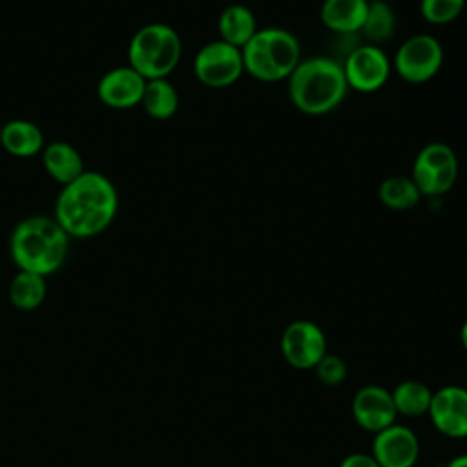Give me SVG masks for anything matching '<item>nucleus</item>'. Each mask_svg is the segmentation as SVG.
<instances>
[{"mask_svg": "<svg viewBox=\"0 0 467 467\" xmlns=\"http://www.w3.org/2000/svg\"><path fill=\"white\" fill-rule=\"evenodd\" d=\"M119 192L99 171H84L62 186L55 201V221L69 237H93L102 234L117 217Z\"/></svg>", "mask_w": 467, "mask_h": 467, "instance_id": "1", "label": "nucleus"}, {"mask_svg": "<svg viewBox=\"0 0 467 467\" xmlns=\"http://www.w3.org/2000/svg\"><path fill=\"white\" fill-rule=\"evenodd\" d=\"M286 82L290 102L312 117L334 111L348 93L343 66L328 57L301 60Z\"/></svg>", "mask_w": 467, "mask_h": 467, "instance_id": "2", "label": "nucleus"}, {"mask_svg": "<svg viewBox=\"0 0 467 467\" xmlns=\"http://www.w3.org/2000/svg\"><path fill=\"white\" fill-rule=\"evenodd\" d=\"M69 235L55 217L33 215L20 221L9 239V252L15 265L24 272L49 275L66 261Z\"/></svg>", "mask_w": 467, "mask_h": 467, "instance_id": "3", "label": "nucleus"}, {"mask_svg": "<svg viewBox=\"0 0 467 467\" xmlns=\"http://www.w3.org/2000/svg\"><path fill=\"white\" fill-rule=\"evenodd\" d=\"M244 71L261 82L286 80L301 62L296 35L281 27H265L241 49Z\"/></svg>", "mask_w": 467, "mask_h": 467, "instance_id": "4", "label": "nucleus"}, {"mask_svg": "<svg viewBox=\"0 0 467 467\" xmlns=\"http://www.w3.org/2000/svg\"><path fill=\"white\" fill-rule=\"evenodd\" d=\"M182 42L179 33L162 22L142 26L128 46V62L146 80L166 78L179 64Z\"/></svg>", "mask_w": 467, "mask_h": 467, "instance_id": "5", "label": "nucleus"}, {"mask_svg": "<svg viewBox=\"0 0 467 467\" xmlns=\"http://www.w3.org/2000/svg\"><path fill=\"white\" fill-rule=\"evenodd\" d=\"M458 171L454 150L445 142H429L418 151L410 179L423 197H438L456 184Z\"/></svg>", "mask_w": 467, "mask_h": 467, "instance_id": "6", "label": "nucleus"}, {"mask_svg": "<svg viewBox=\"0 0 467 467\" xmlns=\"http://www.w3.org/2000/svg\"><path fill=\"white\" fill-rule=\"evenodd\" d=\"M443 66V47L438 38L420 33L405 38L392 58V69L409 84L432 80Z\"/></svg>", "mask_w": 467, "mask_h": 467, "instance_id": "7", "label": "nucleus"}, {"mask_svg": "<svg viewBox=\"0 0 467 467\" xmlns=\"http://www.w3.org/2000/svg\"><path fill=\"white\" fill-rule=\"evenodd\" d=\"M193 73L197 80L208 88H228L244 73L241 49L223 40L208 42L193 58Z\"/></svg>", "mask_w": 467, "mask_h": 467, "instance_id": "8", "label": "nucleus"}, {"mask_svg": "<svg viewBox=\"0 0 467 467\" xmlns=\"http://www.w3.org/2000/svg\"><path fill=\"white\" fill-rule=\"evenodd\" d=\"M279 348L290 367L297 370H314L319 359L328 352V343L317 323L310 319H296L285 327Z\"/></svg>", "mask_w": 467, "mask_h": 467, "instance_id": "9", "label": "nucleus"}, {"mask_svg": "<svg viewBox=\"0 0 467 467\" xmlns=\"http://www.w3.org/2000/svg\"><path fill=\"white\" fill-rule=\"evenodd\" d=\"M343 66L348 89L372 93L381 89L392 71V62L379 46L363 44L352 49Z\"/></svg>", "mask_w": 467, "mask_h": 467, "instance_id": "10", "label": "nucleus"}, {"mask_svg": "<svg viewBox=\"0 0 467 467\" xmlns=\"http://www.w3.org/2000/svg\"><path fill=\"white\" fill-rule=\"evenodd\" d=\"M429 418L434 429L447 438H467V389L445 385L432 392Z\"/></svg>", "mask_w": 467, "mask_h": 467, "instance_id": "11", "label": "nucleus"}, {"mask_svg": "<svg viewBox=\"0 0 467 467\" xmlns=\"http://www.w3.org/2000/svg\"><path fill=\"white\" fill-rule=\"evenodd\" d=\"M372 458L379 467H414L420 458L418 434L401 423H392L372 438Z\"/></svg>", "mask_w": 467, "mask_h": 467, "instance_id": "12", "label": "nucleus"}, {"mask_svg": "<svg viewBox=\"0 0 467 467\" xmlns=\"http://www.w3.org/2000/svg\"><path fill=\"white\" fill-rule=\"evenodd\" d=\"M350 412L358 427L372 434L387 429L398 420L392 394L381 385H365L356 390L350 401Z\"/></svg>", "mask_w": 467, "mask_h": 467, "instance_id": "13", "label": "nucleus"}, {"mask_svg": "<svg viewBox=\"0 0 467 467\" xmlns=\"http://www.w3.org/2000/svg\"><path fill=\"white\" fill-rule=\"evenodd\" d=\"M146 78L130 66H120L104 73L97 84L102 104L115 109H128L142 100Z\"/></svg>", "mask_w": 467, "mask_h": 467, "instance_id": "14", "label": "nucleus"}, {"mask_svg": "<svg viewBox=\"0 0 467 467\" xmlns=\"http://www.w3.org/2000/svg\"><path fill=\"white\" fill-rule=\"evenodd\" d=\"M368 2L367 0H325L319 9L323 26L337 35L359 33Z\"/></svg>", "mask_w": 467, "mask_h": 467, "instance_id": "15", "label": "nucleus"}, {"mask_svg": "<svg viewBox=\"0 0 467 467\" xmlns=\"http://www.w3.org/2000/svg\"><path fill=\"white\" fill-rule=\"evenodd\" d=\"M42 164L47 175L60 186L73 182L86 171L78 150L64 140H55L44 146Z\"/></svg>", "mask_w": 467, "mask_h": 467, "instance_id": "16", "label": "nucleus"}, {"mask_svg": "<svg viewBox=\"0 0 467 467\" xmlns=\"http://www.w3.org/2000/svg\"><path fill=\"white\" fill-rule=\"evenodd\" d=\"M0 146L13 157L27 159L44 150V133L42 130L24 119H15L0 128Z\"/></svg>", "mask_w": 467, "mask_h": 467, "instance_id": "17", "label": "nucleus"}, {"mask_svg": "<svg viewBox=\"0 0 467 467\" xmlns=\"http://www.w3.org/2000/svg\"><path fill=\"white\" fill-rule=\"evenodd\" d=\"M257 18L254 11L243 4L226 5L217 20L219 40L243 49L257 33Z\"/></svg>", "mask_w": 467, "mask_h": 467, "instance_id": "18", "label": "nucleus"}, {"mask_svg": "<svg viewBox=\"0 0 467 467\" xmlns=\"http://www.w3.org/2000/svg\"><path fill=\"white\" fill-rule=\"evenodd\" d=\"M432 392L434 390H431L427 383L414 378L400 381L390 390L398 416H405V418H418L427 414L431 407Z\"/></svg>", "mask_w": 467, "mask_h": 467, "instance_id": "19", "label": "nucleus"}, {"mask_svg": "<svg viewBox=\"0 0 467 467\" xmlns=\"http://www.w3.org/2000/svg\"><path fill=\"white\" fill-rule=\"evenodd\" d=\"M140 104L151 119L166 120L173 117L179 108V93L175 86L166 78L146 80Z\"/></svg>", "mask_w": 467, "mask_h": 467, "instance_id": "20", "label": "nucleus"}, {"mask_svg": "<svg viewBox=\"0 0 467 467\" xmlns=\"http://www.w3.org/2000/svg\"><path fill=\"white\" fill-rule=\"evenodd\" d=\"M359 33L367 40V44H372V46H379L394 36L396 15L387 0L368 2L367 16Z\"/></svg>", "mask_w": 467, "mask_h": 467, "instance_id": "21", "label": "nucleus"}, {"mask_svg": "<svg viewBox=\"0 0 467 467\" xmlns=\"http://www.w3.org/2000/svg\"><path fill=\"white\" fill-rule=\"evenodd\" d=\"M378 197L387 208L405 212L414 208L423 195L410 177L390 175L379 182Z\"/></svg>", "mask_w": 467, "mask_h": 467, "instance_id": "22", "label": "nucleus"}, {"mask_svg": "<svg viewBox=\"0 0 467 467\" xmlns=\"http://www.w3.org/2000/svg\"><path fill=\"white\" fill-rule=\"evenodd\" d=\"M46 297V279L40 274L20 270L9 283V299L20 310L36 308Z\"/></svg>", "mask_w": 467, "mask_h": 467, "instance_id": "23", "label": "nucleus"}, {"mask_svg": "<svg viewBox=\"0 0 467 467\" xmlns=\"http://www.w3.org/2000/svg\"><path fill=\"white\" fill-rule=\"evenodd\" d=\"M465 7V0H420L421 16L432 26L454 22Z\"/></svg>", "mask_w": 467, "mask_h": 467, "instance_id": "24", "label": "nucleus"}, {"mask_svg": "<svg viewBox=\"0 0 467 467\" xmlns=\"http://www.w3.org/2000/svg\"><path fill=\"white\" fill-rule=\"evenodd\" d=\"M314 370H316L317 379L327 387L341 385L347 379V374H348L345 359L337 354H332V352H327L319 359V363L314 367Z\"/></svg>", "mask_w": 467, "mask_h": 467, "instance_id": "25", "label": "nucleus"}, {"mask_svg": "<svg viewBox=\"0 0 467 467\" xmlns=\"http://www.w3.org/2000/svg\"><path fill=\"white\" fill-rule=\"evenodd\" d=\"M337 467H379L370 452H350L347 454Z\"/></svg>", "mask_w": 467, "mask_h": 467, "instance_id": "26", "label": "nucleus"}, {"mask_svg": "<svg viewBox=\"0 0 467 467\" xmlns=\"http://www.w3.org/2000/svg\"><path fill=\"white\" fill-rule=\"evenodd\" d=\"M445 467H467V452L451 458V460L445 463Z\"/></svg>", "mask_w": 467, "mask_h": 467, "instance_id": "27", "label": "nucleus"}, {"mask_svg": "<svg viewBox=\"0 0 467 467\" xmlns=\"http://www.w3.org/2000/svg\"><path fill=\"white\" fill-rule=\"evenodd\" d=\"M460 343H462V347L467 350V319L463 321V325H462V328H460Z\"/></svg>", "mask_w": 467, "mask_h": 467, "instance_id": "28", "label": "nucleus"}, {"mask_svg": "<svg viewBox=\"0 0 467 467\" xmlns=\"http://www.w3.org/2000/svg\"><path fill=\"white\" fill-rule=\"evenodd\" d=\"M465 389H467V374H465Z\"/></svg>", "mask_w": 467, "mask_h": 467, "instance_id": "29", "label": "nucleus"}, {"mask_svg": "<svg viewBox=\"0 0 467 467\" xmlns=\"http://www.w3.org/2000/svg\"><path fill=\"white\" fill-rule=\"evenodd\" d=\"M367 2H379V0H367Z\"/></svg>", "mask_w": 467, "mask_h": 467, "instance_id": "30", "label": "nucleus"}, {"mask_svg": "<svg viewBox=\"0 0 467 467\" xmlns=\"http://www.w3.org/2000/svg\"><path fill=\"white\" fill-rule=\"evenodd\" d=\"M0 128H2V126H0Z\"/></svg>", "mask_w": 467, "mask_h": 467, "instance_id": "31", "label": "nucleus"}]
</instances>
